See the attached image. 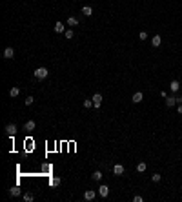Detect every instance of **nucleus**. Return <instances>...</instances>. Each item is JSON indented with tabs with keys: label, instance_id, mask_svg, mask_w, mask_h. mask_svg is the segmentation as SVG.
<instances>
[{
	"label": "nucleus",
	"instance_id": "obj_19",
	"mask_svg": "<svg viewBox=\"0 0 182 202\" xmlns=\"http://www.w3.org/2000/svg\"><path fill=\"white\" fill-rule=\"evenodd\" d=\"M60 179H58V177H53V179L51 180H49V184H51V186H55V188H57V186H60Z\"/></svg>",
	"mask_w": 182,
	"mask_h": 202
},
{
	"label": "nucleus",
	"instance_id": "obj_17",
	"mask_svg": "<svg viewBox=\"0 0 182 202\" xmlns=\"http://www.w3.org/2000/svg\"><path fill=\"white\" fill-rule=\"evenodd\" d=\"M55 33H66V29H64V24H62V22H57V24H55Z\"/></svg>",
	"mask_w": 182,
	"mask_h": 202
},
{
	"label": "nucleus",
	"instance_id": "obj_26",
	"mask_svg": "<svg viewBox=\"0 0 182 202\" xmlns=\"http://www.w3.org/2000/svg\"><path fill=\"white\" fill-rule=\"evenodd\" d=\"M93 106V100H84V107H91Z\"/></svg>",
	"mask_w": 182,
	"mask_h": 202
},
{
	"label": "nucleus",
	"instance_id": "obj_1",
	"mask_svg": "<svg viewBox=\"0 0 182 202\" xmlns=\"http://www.w3.org/2000/svg\"><path fill=\"white\" fill-rule=\"evenodd\" d=\"M33 75H35V78H38V80H44V78L49 75V71L46 69V67H37Z\"/></svg>",
	"mask_w": 182,
	"mask_h": 202
},
{
	"label": "nucleus",
	"instance_id": "obj_28",
	"mask_svg": "<svg viewBox=\"0 0 182 202\" xmlns=\"http://www.w3.org/2000/svg\"><path fill=\"white\" fill-rule=\"evenodd\" d=\"M177 104H182V95H177Z\"/></svg>",
	"mask_w": 182,
	"mask_h": 202
},
{
	"label": "nucleus",
	"instance_id": "obj_22",
	"mask_svg": "<svg viewBox=\"0 0 182 202\" xmlns=\"http://www.w3.org/2000/svg\"><path fill=\"white\" fill-rule=\"evenodd\" d=\"M64 35H66L67 40H71V38L75 37V33H73V29H66V33H64Z\"/></svg>",
	"mask_w": 182,
	"mask_h": 202
},
{
	"label": "nucleus",
	"instance_id": "obj_9",
	"mask_svg": "<svg viewBox=\"0 0 182 202\" xmlns=\"http://www.w3.org/2000/svg\"><path fill=\"white\" fill-rule=\"evenodd\" d=\"M9 195H11V197H20L22 191H20V188H18V186H13V188L9 189Z\"/></svg>",
	"mask_w": 182,
	"mask_h": 202
},
{
	"label": "nucleus",
	"instance_id": "obj_4",
	"mask_svg": "<svg viewBox=\"0 0 182 202\" xmlns=\"http://www.w3.org/2000/svg\"><path fill=\"white\" fill-rule=\"evenodd\" d=\"M98 195H100V197H104V199H106V197H107V195H109V188H107V186H106V184H102V186H98Z\"/></svg>",
	"mask_w": 182,
	"mask_h": 202
},
{
	"label": "nucleus",
	"instance_id": "obj_21",
	"mask_svg": "<svg viewBox=\"0 0 182 202\" xmlns=\"http://www.w3.org/2000/svg\"><path fill=\"white\" fill-rule=\"evenodd\" d=\"M22 199L26 200V202H31L33 199H35V197H33V193H24V195H22Z\"/></svg>",
	"mask_w": 182,
	"mask_h": 202
},
{
	"label": "nucleus",
	"instance_id": "obj_30",
	"mask_svg": "<svg viewBox=\"0 0 182 202\" xmlns=\"http://www.w3.org/2000/svg\"><path fill=\"white\" fill-rule=\"evenodd\" d=\"M177 111H179L180 115H182V104H179V107H177Z\"/></svg>",
	"mask_w": 182,
	"mask_h": 202
},
{
	"label": "nucleus",
	"instance_id": "obj_15",
	"mask_svg": "<svg viewBox=\"0 0 182 202\" xmlns=\"http://www.w3.org/2000/svg\"><path fill=\"white\" fill-rule=\"evenodd\" d=\"M67 26H69V27H75V26H78V18H75V17H69V18H67Z\"/></svg>",
	"mask_w": 182,
	"mask_h": 202
},
{
	"label": "nucleus",
	"instance_id": "obj_5",
	"mask_svg": "<svg viewBox=\"0 0 182 202\" xmlns=\"http://www.w3.org/2000/svg\"><path fill=\"white\" fill-rule=\"evenodd\" d=\"M113 173H115L117 177L124 175V166H122V164H115V166H113Z\"/></svg>",
	"mask_w": 182,
	"mask_h": 202
},
{
	"label": "nucleus",
	"instance_id": "obj_7",
	"mask_svg": "<svg viewBox=\"0 0 182 202\" xmlns=\"http://www.w3.org/2000/svg\"><path fill=\"white\" fill-rule=\"evenodd\" d=\"M169 89H171V93H179V89H180V84H179V80H171V84H169Z\"/></svg>",
	"mask_w": 182,
	"mask_h": 202
},
{
	"label": "nucleus",
	"instance_id": "obj_11",
	"mask_svg": "<svg viewBox=\"0 0 182 202\" xmlns=\"http://www.w3.org/2000/svg\"><path fill=\"white\" fill-rule=\"evenodd\" d=\"M166 106H168V107H173V106H177V97H173V95H171V97H168V98H166Z\"/></svg>",
	"mask_w": 182,
	"mask_h": 202
},
{
	"label": "nucleus",
	"instance_id": "obj_10",
	"mask_svg": "<svg viewBox=\"0 0 182 202\" xmlns=\"http://www.w3.org/2000/svg\"><path fill=\"white\" fill-rule=\"evenodd\" d=\"M15 57V49L13 47H6L4 49V58H13Z\"/></svg>",
	"mask_w": 182,
	"mask_h": 202
},
{
	"label": "nucleus",
	"instance_id": "obj_18",
	"mask_svg": "<svg viewBox=\"0 0 182 202\" xmlns=\"http://www.w3.org/2000/svg\"><path fill=\"white\" fill-rule=\"evenodd\" d=\"M146 162H139V164H137V171H139V173H144L146 171Z\"/></svg>",
	"mask_w": 182,
	"mask_h": 202
},
{
	"label": "nucleus",
	"instance_id": "obj_13",
	"mask_svg": "<svg viewBox=\"0 0 182 202\" xmlns=\"http://www.w3.org/2000/svg\"><path fill=\"white\" fill-rule=\"evenodd\" d=\"M18 95H20V87H11V89H9V97L11 98H17Z\"/></svg>",
	"mask_w": 182,
	"mask_h": 202
},
{
	"label": "nucleus",
	"instance_id": "obj_3",
	"mask_svg": "<svg viewBox=\"0 0 182 202\" xmlns=\"http://www.w3.org/2000/svg\"><path fill=\"white\" fill-rule=\"evenodd\" d=\"M6 133H7V137H15V135H17V126H15V124H7L6 126Z\"/></svg>",
	"mask_w": 182,
	"mask_h": 202
},
{
	"label": "nucleus",
	"instance_id": "obj_14",
	"mask_svg": "<svg viewBox=\"0 0 182 202\" xmlns=\"http://www.w3.org/2000/svg\"><path fill=\"white\" fill-rule=\"evenodd\" d=\"M35 129V122L33 120H27L26 124H24V131H33Z\"/></svg>",
	"mask_w": 182,
	"mask_h": 202
},
{
	"label": "nucleus",
	"instance_id": "obj_27",
	"mask_svg": "<svg viewBox=\"0 0 182 202\" xmlns=\"http://www.w3.org/2000/svg\"><path fill=\"white\" fill-rule=\"evenodd\" d=\"M133 200H135V202H142V197H140V195H135Z\"/></svg>",
	"mask_w": 182,
	"mask_h": 202
},
{
	"label": "nucleus",
	"instance_id": "obj_8",
	"mask_svg": "<svg viewBox=\"0 0 182 202\" xmlns=\"http://www.w3.org/2000/svg\"><path fill=\"white\" fill-rule=\"evenodd\" d=\"M142 98H144L142 91H137L135 95H133V98H131V100H133V104H140V102H142Z\"/></svg>",
	"mask_w": 182,
	"mask_h": 202
},
{
	"label": "nucleus",
	"instance_id": "obj_23",
	"mask_svg": "<svg viewBox=\"0 0 182 202\" xmlns=\"http://www.w3.org/2000/svg\"><path fill=\"white\" fill-rule=\"evenodd\" d=\"M160 179H162V177H160L159 173H155V175H151V180H153V182H155V184H157V182H160Z\"/></svg>",
	"mask_w": 182,
	"mask_h": 202
},
{
	"label": "nucleus",
	"instance_id": "obj_25",
	"mask_svg": "<svg viewBox=\"0 0 182 202\" xmlns=\"http://www.w3.org/2000/svg\"><path fill=\"white\" fill-rule=\"evenodd\" d=\"M33 102H35V98H33V97H27L26 98V106H31Z\"/></svg>",
	"mask_w": 182,
	"mask_h": 202
},
{
	"label": "nucleus",
	"instance_id": "obj_6",
	"mask_svg": "<svg viewBox=\"0 0 182 202\" xmlns=\"http://www.w3.org/2000/svg\"><path fill=\"white\" fill-rule=\"evenodd\" d=\"M95 197H97V191H93V189L84 191V200H93Z\"/></svg>",
	"mask_w": 182,
	"mask_h": 202
},
{
	"label": "nucleus",
	"instance_id": "obj_20",
	"mask_svg": "<svg viewBox=\"0 0 182 202\" xmlns=\"http://www.w3.org/2000/svg\"><path fill=\"white\" fill-rule=\"evenodd\" d=\"M91 179H93V180H97V182H98V180H102V173H100V171H95V173L91 175Z\"/></svg>",
	"mask_w": 182,
	"mask_h": 202
},
{
	"label": "nucleus",
	"instance_id": "obj_16",
	"mask_svg": "<svg viewBox=\"0 0 182 202\" xmlns=\"http://www.w3.org/2000/svg\"><path fill=\"white\" fill-rule=\"evenodd\" d=\"M82 15H84V17H91V15H93V9H91L89 6H84V7H82Z\"/></svg>",
	"mask_w": 182,
	"mask_h": 202
},
{
	"label": "nucleus",
	"instance_id": "obj_12",
	"mask_svg": "<svg viewBox=\"0 0 182 202\" xmlns=\"http://www.w3.org/2000/svg\"><path fill=\"white\" fill-rule=\"evenodd\" d=\"M160 44H162V38H160V35H155L153 38H151V46H153V47H159Z\"/></svg>",
	"mask_w": 182,
	"mask_h": 202
},
{
	"label": "nucleus",
	"instance_id": "obj_2",
	"mask_svg": "<svg viewBox=\"0 0 182 202\" xmlns=\"http://www.w3.org/2000/svg\"><path fill=\"white\" fill-rule=\"evenodd\" d=\"M91 100H93V106H95V107H100L102 106V95H100V93H95Z\"/></svg>",
	"mask_w": 182,
	"mask_h": 202
},
{
	"label": "nucleus",
	"instance_id": "obj_29",
	"mask_svg": "<svg viewBox=\"0 0 182 202\" xmlns=\"http://www.w3.org/2000/svg\"><path fill=\"white\" fill-rule=\"evenodd\" d=\"M49 169H51V166H49V164H46V166L42 167V171H49Z\"/></svg>",
	"mask_w": 182,
	"mask_h": 202
},
{
	"label": "nucleus",
	"instance_id": "obj_24",
	"mask_svg": "<svg viewBox=\"0 0 182 202\" xmlns=\"http://www.w3.org/2000/svg\"><path fill=\"white\" fill-rule=\"evenodd\" d=\"M139 38H140L142 42H144L146 38H147V33H146V31H140V33H139Z\"/></svg>",
	"mask_w": 182,
	"mask_h": 202
}]
</instances>
